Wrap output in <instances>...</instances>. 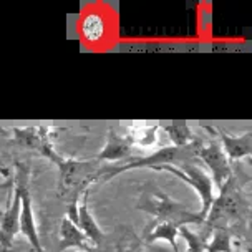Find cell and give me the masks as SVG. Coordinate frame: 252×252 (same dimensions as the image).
<instances>
[{
    "label": "cell",
    "instance_id": "1",
    "mask_svg": "<svg viewBox=\"0 0 252 252\" xmlns=\"http://www.w3.org/2000/svg\"><path fill=\"white\" fill-rule=\"evenodd\" d=\"M134 208L153 216L155 220L173 222L178 227L188 226V224H204L199 213H194V211L186 208L181 202L173 199L169 194H166L164 191L156 188L153 183L141 184L138 202Z\"/></svg>",
    "mask_w": 252,
    "mask_h": 252
},
{
    "label": "cell",
    "instance_id": "2",
    "mask_svg": "<svg viewBox=\"0 0 252 252\" xmlns=\"http://www.w3.org/2000/svg\"><path fill=\"white\" fill-rule=\"evenodd\" d=\"M105 166L106 164L96 161L94 158H92V159H76V158L63 156V159L57 164L58 197L68 202L73 199H80L85 189L101 181Z\"/></svg>",
    "mask_w": 252,
    "mask_h": 252
},
{
    "label": "cell",
    "instance_id": "3",
    "mask_svg": "<svg viewBox=\"0 0 252 252\" xmlns=\"http://www.w3.org/2000/svg\"><path fill=\"white\" fill-rule=\"evenodd\" d=\"M15 188L20 192V232L27 237L35 252H45L42 242H40L37 222H35L33 206H32V192H30V169L27 164L17 163L15 173Z\"/></svg>",
    "mask_w": 252,
    "mask_h": 252
},
{
    "label": "cell",
    "instance_id": "4",
    "mask_svg": "<svg viewBox=\"0 0 252 252\" xmlns=\"http://www.w3.org/2000/svg\"><path fill=\"white\" fill-rule=\"evenodd\" d=\"M155 171H168V173L174 174L179 179H183L184 183H188L194 191L197 192V196L201 197V211L199 216L202 220L208 216L211 206L216 199L214 194V183L213 179L204 169L199 168V166L192 164V163H186L181 166H158V168H153Z\"/></svg>",
    "mask_w": 252,
    "mask_h": 252
},
{
    "label": "cell",
    "instance_id": "5",
    "mask_svg": "<svg viewBox=\"0 0 252 252\" xmlns=\"http://www.w3.org/2000/svg\"><path fill=\"white\" fill-rule=\"evenodd\" d=\"M52 131L50 126H15L10 129L13 141L17 143L20 148L25 150L35 151L43 158H47L48 161H52L53 164H58L63 159V156L55 150V145L52 141Z\"/></svg>",
    "mask_w": 252,
    "mask_h": 252
},
{
    "label": "cell",
    "instance_id": "6",
    "mask_svg": "<svg viewBox=\"0 0 252 252\" xmlns=\"http://www.w3.org/2000/svg\"><path fill=\"white\" fill-rule=\"evenodd\" d=\"M192 146H194L196 156H199L204 161V164L211 169V173H213L211 179L214 183V188H218L220 191L232 176V166L229 163L226 153L220 148L219 141L218 139L201 141L199 138H196Z\"/></svg>",
    "mask_w": 252,
    "mask_h": 252
},
{
    "label": "cell",
    "instance_id": "7",
    "mask_svg": "<svg viewBox=\"0 0 252 252\" xmlns=\"http://www.w3.org/2000/svg\"><path fill=\"white\" fill-rule=\"evenodd\" d=\"M20 232V192L10 188L5 209L0 213V246L10 251L13 237Z\"/></svg>",
    "mask_w": 252,
    "mask_h": 252
},
{
    "label": "cell",
    "instance_id": "8",
    "mask_svg": "<svg viewBox=\"0 0 252 252\" xmlns=\"http://www.w3.org/2000/svg\"><path fill=\"white\" fill-rule=\"evenodd\" d=\"M131 143L126 138V134L121 131V129L116 128H110L106 134V141L105 146L101 148V151L98 153L94 159L100 161V163L106 164V163H118L121 161L123 163L125 159H128L129 155H131Z\"/></svg>",
    "mask_w": 252,
    "mask_h": 252
},
{
    "label": "cell",
    "instance_id": "9",
    "mask_svg": "<svg viewBox=\"0 0 252 252\" xmlns=\"http://www.w3.org/2000/svg\"><path fill=\"white\" fill-rule=\"evenodd\" d=\"M214 128V126H213ZM214 131H218V141L222 151L226 153L229 163L234 161H241V159H249L252 155V133L246 131L244 134H231L220 128H214Z\"/></svg>",
    "mask_w": 252,
    "mask_h": 252
},
{
    "label": "cell",
    "instance_id": "10",
    "mask_svg": "<svg viewBox=\"0 0 252 252\" xmlns=\"http://www.w3.org/2000/svg\"><path fill=\"white\" fill-rule=\"evenodd\" d=\"M90 191L92 188L85 189L82 197H80V204H78V229L85 234V237L88 239V242L93 247L100 246L103 239H105V232L101 231V227L98 226L96 219L90 211Z\"/></svg>",
    "mask_w": 252,
    "mask_h": 252
},
{
    "label": "cell",
    "instance_id": "11",
    "mask_svg": "<svg viewBox=\"0 0 252 252\" xmlns=\"http://www.w3.org/2000/svg\"><path fill=\"white\" fill-rule=\"evenodd\" d=\"M58 252H63L65 249H75L78 251H83V252H92L93 251V246L90 244L88 239L85 237V234L80 231L78 226L73 224L71 220L63 216L62 220H60V231H58Z\"/></svg>",
    "mask_w": 252,
    "mask_h": 252
},
{
    "label": "cell",
    "instance_id": "12",
    "mask_svg": "<svg viewBox=\"0 0 252 252\" xmlns=\"http://www.w3.org/2000/svg\"><path fill=\"white\" fill-rule=\"evenodd\" d=\"M178 229L179 227L173 222L153 219L146 226L141 239L145 241L146 244H153V242H156V241H166L173 247V252H181L178 246Z\"/></svg>",
    "mask_w": 252,
    "mask_h": 252
},
{
    "label": "cell",
    "instance_id": "13",
    "mask_svg": "<svg viewBox=\"0 0 252 252\" xmlns=\"http://www.w3.org/2000/svg\"><path fill=\"white\" fill-rule=\"evenodd\" d=\"M126 138L129 139L131 146L138 148H155L159 143L161 126L158 125H139V126H126Z\"/></svg>",
    "mask_w": 252,
    "mask_h": 252
},
{
    "label": "cell",
    "instance_id": "14",
    "mask_svg": "<svg viewBox=\"0 0 252 252\" xmlns=\"http://www.w3.org/2000/svg\"><path fill=\"white\" fill-rule=\"evenodd\" d=\"M116 252H153L150 244H146L139 236L126 226L121 227L116 239Z\"/></svg>",
    "mask_w": 252,
    "mask_h": 252
},
{
    "label": "cell",
    "instance_id": "15",
    "mask_svg": "<svg viewBox=\"0 0 252 252\" xmlns=\"http://www.w3.org/2000/svg\"><path fill=\"white\" fill-rule=\"evenodd\" d=\"M161 129H164L168 138L171 139L173 146L176 148H188L196 141V134L191 129V126L186 123H173V125H164Z\"/></svg>",
    "mask_w": 252,
    "mask_h": 252
},
{
    "label": "cell",
    "instance_id": "16",
    "mask_svg": "<svg viewBox=\"0 0 252 252\" xmlns=\"http://www.w3.org/2000/svg\"><path fill=\"white\" fill-rule=\"evenodd\" d=\"M232 234L227 227H214L211 241L206 246V252H231Z\"/></svg>",
    "mask_w": 252,
    "mask_h": 252
},
{
    "label": "cell",
    "instance_id": "17",
    "mask_svg": "<svg viewBox=\"0 0 252 252\" xmlns=\"http://www.w3.org/2000/svg\"><path fill=\"white\" fill-rule=\"evenodd\" d=\"M82 33L90 42H96L105 33V22L96 13H88L82 22Z\"/></svg>",
    "mask_w": 252,
    "mask_h": 252
},
{
    "label": "cell",
    "instance_id": "18",
    "mask_svg": "<svg viewBox=\"0 0 252 252\" xmlns=\"http://www.w3.org/2000/svg\"><path fill=\"white\" fill-rule=\"evenodd\" d=\"M178 236L186 242V252H206L208 239L191 231L189 226H181L178 229Z\"/></svg>",
    "mask_w": 252,
    "mask_h": 252
},
{
    "label": "cell",
    "instance_id": "19",
    "mask_svg": "<svg viewBox=\"0 0 252 252\" xmlns=\"http://www.w3.org/2000/svg\"><path fill=\"white\" fill-rule=\"evenodd\" d=\"M0 252H10V251L5 249V247H2V246H0Z\"/></svg>",
    "mask_w": 252,
    "mask_h": 252
},
{
    "label": "cell",
    "instance_id": "20",
    "mask_svg": "<svg viewBox=\"0 0 252 252\" xmlns=\"http://www.w3.org/2000/svg\"><path fill=\"white\" fill-rule=\"evenodd\" d=\"M231 252H244V251H241V249H237V251H234V249H232Z\"/></svg>",
    "mask_w": 252,
    "mask_h": 252
},
{
    "label": "cell",
    "instance_id": "21",
    "mask_svg": "<svg viewBox=\"0 0 252 252\" xmlns=\"http://www.w3.org/2000/svg\"><path fill=\"white\" fill-rule=\"evenodd\" d=\"M80 252H83V251H80ZM92 252H93V251H92Z\"/></svg>",
    "mask_w": 252,
    "mask_h": 252
}]
</instances>
